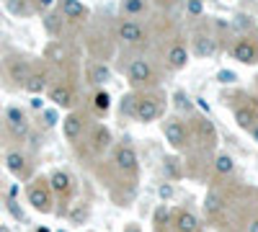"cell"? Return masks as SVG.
Instances as JSON below:
<instances>
[{
	"label": "cell",
	"mask_w": 258,
	"mask_h": 232,
	"mask_svg": "<svg viewBox=\"0 0 258 232\" xmlns=\"http://www.w3.org/2000/svg\"><path fill=\"white\" fill-rule=\"evenodd\" d=\"M186 11H188V16L199 18V16H204V3H199V0H188V3H186Z\"/></svg>",
	"instance_id": "cell-31"
},
{
	"label": "cell",
	"mask_w": 258,
	"mask_h": 232,
	"mask_svg": "<svg viewBox=\"0 0 258 232\" xmlns=\"http://www.w3.org/2000/svg\"><path fill=\"white\" fill-rule=\"evenodd\" d=\"M173 98H176V106H181V109H191V103H186V96H183V93H176Z\"/></svg>",
	"instance_id": "cell-37"
},
{
	"label": "cell",
	"mask_w": 258,
	"mask_h": 232,
	"mask_svg": "<svg viewBox=\"0 0 258 232\" xmlns=\"http://www.w3.org/2000/svg\"><path fill=\"white\" fill-rule=\"evenodd\" d=\"M248 232H258V217H255V219L248 224Z\"/></svg>",
	"instance_id": "cell-40"
},
{
	"label": "cell",
	"mask_w": 258,
	"mask_h": 232,
	"mask_svg": "<svg viewBox=\"0 0 258 232\" xmlns=\"http://www.w3.org/2000/svg\"><path fill=\"white\" fill-rule=\"evenodd\" d=\"M194 132H197V142L204 152H212L214 144H217V132H214V124L204 116L194 119Z\"/></svg>",
	"instance_id": "cell-9"
},
{
	"label": "cell",
	"mask_w": 258,
	"mask_h": 232,
	"mask_svg": "<svg viewBox=\"0 0 258 232\" xmlns=\"http://www.w3.org/2000/svg\"><path fill=\"white\" fill-rule=\"evenodd\" d=\"M59 16L64 21H85L88 18V8L80 0H59Z\"/></svg>",
	"instance_id": "cell-11"
},
{
	"label": "cell",
	"mask_w": 258,
	"mask_h": 232,
	"mask_svg": "<svg viewBox=\"0 0 258 232\" xmlns=\"http://www.w3.org/2000/svg\"><path fill=\"white\" fill-rule=\"evenodd\" d=\"M217 78H220V83H235V80H238V75H235V72H227V70H222Z\"/></svg>",
	"instance_id": "cell-35"
},
{
	"label": "cell",
	"mask_w": 258,
	"mask_h": 232,
	"mask_svg": "<svg viewBox=\"0 0 258 232\" xmlns=\"http://www.w3.org/2000/svg\"><path fill=\"white\" fill-rule=\"evenodd\" d=\"M6 165H8V171L13 176H18V178H24L29 173V160H26L24 152H18V150H13V152L6 155Z\"/></svg>",
	"instance_id": "cell-16"
},
{
	"label": "cell",
	"mask_w": 258,
	"mask_h": 232,
	"mask_svg": "<svg viewBox=\"0 0 258 232\" xmlns=\"http://www.w3.org/2000/svg\"><path fill=\"white\" fill-rule=\"evenodd\" d=\"M168 214H170V212H168V206H160L158 212H155V227H158V229H163V227H165Z\"/></svg>",
	"instance_id": "cell-32"
},
{
	"label": "cell",
	"mask_w": 258,
	"mask_h": 232,
	"mask_svg": "<svg viewBox=\"0 0 258 232\" xmlns=\"http://www.w3.org/2000/svg\"><path fill=\"white\" fill-rule=\"evenodd\" d=\"M49 101L54 103V106H59V109H70L75 103V91L70 86H64V83H59V86H54L49 91Z\"/></svg>",
	"instance_id": "cell-15"
},
{
	"label": "cell",
	"mask_w": 258,
	"mask_h": 232,
	"mask_svg": "<svg viewBox=\"0 0 258 232\" xmlns=\"http://www.w3.org/2000/svg\"><path fill=\"white\" fill-rule=\"evenodd\" d=\"M88 80L93 83V86H106V83L111 80V70H109V65H103V62H96V65H91V70H88Z\"/></svg>",
	"instance_id": "cell-20"
},
{
	"label": "cell",
	"mask_w": 258,
	"mask_h": 232,
	"mask_svg": "<svg viewBox=\"0 0 258 232\" xmlns=\"http://www.w3.org/2000/svg\"><path fill=\"white\" fill-rule=\"evenodd\" d=\"M116 39L121 41V44H126V47H140V44L147 41V31H145V26L140 24L137 18H124L121 24L116 26Z\"/></svg>",
	"instance_id": "cell-3"
},
{
	"label": "cell",
	"mask_w": 258,
	"mask_h": 232,
	"mask_svg": "<svg viewBox=\"0 0 258 232\" xmlns=\"http://www.w3.org/2000/svg\"><path fill=\"white\" fill-rule=\"evenodd\" d=\"M160 199L163 201H168V199H173V186H170V183H160Z\"/></svg>",
	"instance_id": "cell-34"
},
{
	"label": "cell",
	"mask_w": 258,
	"mask_h": 232,
	"mask_svg": "<svg viewBox=\"0 0 258 232\" xmlns=\"http://www.w3.org/2000/svg\"><path fill=\"white\" fill-rule=\"evenodd\" d=\"M248 134H250V137H253V142H258V124H255V126H253V129H248Z\"/></svg>",
	"instance_id": "cell-39"
},
{
	"label": "cell",
	"mask_w": 258,
	"mask_h": 232,
	"mask_svg": "<svg viewBox=\"0 0 258 232\" xmlns=\"http://www.w3.org/2000/svg\"><path fill=\"white\" fill-rule=\"evenodd\" d=\"M230 57L238 59L240 65H255L258 62V41H253L250 36H240L230 47Z\"/></svg>",
	"instance_id": "cell-7"
},
{
	"label": "cell",
	"mask_w": 258,
	"mask_h": 232,
	"mask_svg": "<svg viewBox=\"0 0 258 232\" xmlns=\"http://www.w3.org/2000/svg\"><path fill=\"white\" fill-rule=\"evenodd\" d=\"M47 86H49L47 70H34V72L29 75V80L24 83V88H26L29 93H34V96H39L41 91H47Z\"/></svg>",
	"instance_id": "cell-18"
},
{
	"label": "cell",
	"mask_w": 258,
	"mask_h": 232,
	"mask_svg": "<svg viewBox=\"0 0 258 232\" xmlns=\"http://www.w3.org/2000/svg\"><path fill=\"white\" fill-rule=\"evenodd\" d=\"M70 222H75V224H83L85 219H88V206L85 204H75L73 209H70Z\"/></svg>",
	"instance_id": "cell-27"
},
{
	"label": "cell",
	"mask_w": 258,
	"mask_h": 232,
	"mask_svg": "<svg viewBox=\"0 0 258 232\" xmlns=\"http://www.w3.org/2000/svg\"><path fill=\"white\" fill-rule=\"evenodd\" d=\"M47 57H54L57 62L64 57V49H62V44H57V41H54V44H49V49H47Z\"/></svg>",
	"instance_id": "cell-33"
},
{
	"label": "cell",
	"mask_w": 258,
	"mask_h": 232,
	"mask_svg": "<svg viewBox=\"0 0 258 232\" xmlns=\"http://www.w3.org/2000/svg\"><path fill=\"white\" fill-rule=\"evenodd\" d=\"M199 3H204V0H199Z\"/></svg>",
	"instance_id": "cell-42"
},
{
	"label": "cell",
	"mask_w": 258,
	"mask_h": 232,
	"mask_svg": "<svg viewBox=\"0 0 258 232\" xmlns=\"http://www.w3.org/2000/svg\"><path fill=\"white\" fill-rule=\"evenodd\" d=\"M93 106H96L98 111H109V106H111V96L106 93V91H98V93L93 96Z\"/></svg>",
	"instance_id": "cell-28"
},
{
	"label": "cell",
	"mask_w": 258,
	"mask_h": 232,
	"mask_svg": "<svg viewBox=\"0 0 258 232\" xmlns=\"http://www.w3.org/2000/svg\"><path fill=\"white\" fill-rule=\"evenodd\" d=\"M114 165H116V171L124 173V176H137L140 171V158H137V150L132 144H119L116 150H114Z\"/></svg>",
	"instance_id": "cell-5"
},
{
	"label": "cell",
	"mask_w": 258,
	"mask_h": 232,
	"mask_svg": "<svg viewBox=\"0 0 258 232\" xmlns=\"http://www.w3.org/2000/svg\"><path fill=\"white\" fill-rule=\"evenodd\" d=\"M121 11H124L129 18H135V16L145 13V0H124V3H121Z\"/></svg>",
	"instance_id": "cell-26"
},
{
	"label": "cell",
	"mask_w": 258,
	"mask_h": 232,
	"mask_svg": "<svg viewBox=\"0 0 258 232\" xmlns=\"http://www.w3.org/2000/svg\"><path fill=\"white\" fill-rule=\"evenodd\" d=\"M52 188H49V181H34L31 186H29V191H26V199H29V204L36 209V212H41V214H49L52 212Z\"/></svg>",
	"instance_id": "cell-2"
},
{
	"label": "cell",
	"mask_w": 258,
	"mask_h": 232,
	"mask_svg": "<svg viewBox=\"0 0 258 232\" xmlns=\"http://www.w3.org/2000/svg\"><path fill=\"white\" fill-rule=\"evenodd\" d=\"M124 232H142V229H140L137 224H126V227H124Z\"/></svg>",
	"instance_id": "cell-41"
},
{
	"label": "cell",
	"mask_w": 258,
	"mask_h": 232,
	"mask_svg": "<svg viewBox=\"0 0 258 232\" xmlns=\"http://www.w3.org/2000/svg\"><path fill=\"white\" fill-rule=\"evenodd\" d=\"M173 227H176V232H199V219L191 212H186V209H181V212H176Z\"/></svg>",
	"instance_id": "cell-19"
},
{
	"label": "cell",
	"mask_w": 258,
	"mask_h": 232,
	"mask_svg": "<svg viewBox=\"0 0 258 232\" xmlns=\"http://www.w3.org/2000/svg\"><path fill=\"white\" fill-rule=\"evenodd\" d=\"M6 124H8V129H11L16 137L29 134V121H26V116L21 114L18 109H11V111L6 114Z\"/></svg>",
	"instance_id": "cell-17"
},
{
	"label": "cell",
	"mask_w": 258,
	"mask_h": 232,
	"mask_svg": "<svg viewBox=\"0 0 258 232\" xmlns=\"http://www.w3.org/2000/svg\"><path fill=\"white\" fill-rule=\"evenodd\" d=\"M44 124H47V126H54V124H57V111H52V109L44 111Z\"/></svg>",
	"instance_id": "cell-36"
},
{
	"label": "cell",
	"mask_w": 258,
	"mask_h": 232,
	"mask_svg": "<svg viewBox=\"0 0 258 232\" xmlns=\"http://www.w3.org/2000/svg\"><path fill=\"white\" fill-rule=\"evenodd\" d=\"M121 111L137 119V96H135V93H132V96H124V103H121Z\"/></svg>",
	"instance_id": "cell-29"
},
{
	"label": "cell",
	"mask_w": 258,
	"mask_h": 232,
	"mask_svg": "<svg viewBox=\"0 0 258 232\" xmlns=\"http://www.w3.org/2000/svg\"><path fill=\"white\" fill-rule=\"evenodd\" d=\"M204 206H207V214H209V217H220V214L225 212V199H222L217 191H209Z\"/></svg>",
	"instance_id": "cell-22"
},
{
	"label": "cell",
	"mask_w": 258,
	"mask_h": 232,
	"mask_svg": "<svg viewBox=\"0 0 258 232\" xmlns=\"http://www.w3.org/2000/svg\"><path fill=\"white\" fill-rule=\"evenodd\" d=\"M8 8L13 11V13H18V16H26L31 8L26 6V0H8Z\"/></svg>",
	"instance_id": "cell-30"
},
{
	"label": "cell",
	"mask_w": 258,
	"mask_h": 232,
	"mask_svg": "<svg viewBox=\"0 0 258 232\" xmlns=\"http://www.w3.org/2000/svg\"><path fill=\"white\" fill-rule=\"evenodd\" d=\"M83 116L80 114H68L62 119V134H64V139L68 142H78L80 139V134H83Z\"/></svg>",
	"instance_id": "cell-13"
},
{
	"label": "cell",
	"mask_w": 258,
	"mask_h": 232,
	"mask_svg": "<svg viewBox=\"0 0 258 232\" xmlns=\"http://www.w3.org/2000/svg\"><path fill=\"white\" fill-rule=\"evenodd\" d=\"M188 57H191V52H188V47L183 44V41H173L165 52V65L170 70H183L188 65Z\"/></svg>",
	"instance_id": "cell-10"
},
{
	"label": "cell",
	"mask_w": 258,
	"mask_h": 232,
	"mask_svg": "<svg viewBox=\"0 0 258 232\" xmlns=\"http://www.w3.org/2000/svg\"><path fill=\"white\" fill-rule=\"evenodd\" d=\"M163 134L176 150H186L188 147V126L178 116H170L168 121H163Z\"/></svg>",
	"instance_id": "cell-6"
},
{
	"label": "cell",
	"mask_w": 258,
	"mask_h": 232,
	"mask_svg": "<svg viewBox=\"0 0 258 232\" xmlns=\"http://www.w3.org/2000/svg\"><path fill=\"white\" fill-rule=\"evenodd\" d=\"M49 188H52V194L62 196V199H68L73 194V178L70 173H64V171H54L49 176Z\"/></svg>",
	"instance_id": "cell-12"
},
{
	"label": "cell",
	"mask_w": 258,
	"mask_h": 232,
	"mask_svg": "<svg viewBox=\"0 0 258 232\" xmlns=\"http://www.w3.org/2000/svg\"><path fill=\"white\" fill-rule=\"evenodd\" d=\"M62 24H64V18H62L59 13H52V16L44 18V29H47L52 36H59V34H62Z\"/></svg>",
	"instance_id": "cell-25"
},
{
	"label": "cell",
	"mask_w": 258,
	"mask_h": 232,
	"mask_svg": "<svg viewBox=\"0 0 258 232\" xmlns=\"http://www.w3.org/2000/svg\"><path fill=\"white\" fill-rule=\"evenodd\" d=\"M165 114V103L160 96H137V121L150 124V121H158Z\"/></svg>",
	"instance_id": "cell-4"
},
{
	"label": "cell",
	"mask_w": 258,
	"mask_h": 232,
	"mask_svg": "<svg viewBox=\"0 0 258 232\" xmlns=\"http://www.w3.org/2000/svg\"><path fill=\"white\" fill-rule=\"evenodd\" d=\"M212 165H214V173H217V176H230L235 171V160L230 155H225V152H220L217 158H214Z\"/></svg>",
	"instance_id": "cell-23"
},
{
	"label": "cell",
	"mask_w": 258,
	"mask_h": 232,
	"mask_svg": "<svg viewBox=\"0 0 258 232\" xmlns=\"http://www.w3.org/2000/svg\"><path fill=\"white\" fill-rule=\"evenodd\" d=\"M34 6H36V8H41V11H44V8L54 6V0H34Z\"/></svg>",
	"instance_id": "cell-38"
},
{
	"label": "cell",
	"mask_w": 258,
	"mask_h": 232,
	"mask_svg": "<svg viewBox=\"0 0 258 232\" xmlns=\"http://www.w3.org/2000/svg\"><path fill=\"white\" fill-rule=\"evenodd\" d=\"M126 80H129V86H132V88L153 86V83H155V70H153V65H150L145 57H137V59L129 62V67H126Z\"/></svg>",
	"instance_id": "cell-1"
},
{
	"label": "cell",
	"mask_w": 258,
	"mask_h": 232,
	"mask_svg": "<svg viewBox=\"0 0 258 232\" xmlns=\"http://www.w3.org/2000/svg\"><path fill=\"white\" fill-rule=\"evenodd\" d=\"M163 173L170 178V181H178L183 173H181V160L178 158H168L165 165H163Z\"/></svg>",
	"instance_id": "cell-24"
},
{
	"label": "cell",
	"mask_w": 258,
	"mask_h": 232,
	"mask_svg": "<svg viewBox=\"0 0 258 232\" xmlns=\"http://www.w3.org/2000/svg\"><path fill=\"white\" fill-rule=\"evenodd\" d=\"M111 142H114V137L109 132V126H96V129L91 132V150L96 155H103L111 147Z\"/></svg>",
	"instance_id": "cell-14"
},
{
	"label": "cell",
	"mask_w": 258,
	"mask_h": 232,
	"mask_svg": "<svg viewBox=\"0 0 258 232\" xmlns=\"http://www.w3.org/2000/svg\"><path fill=\"white\" fill-rule=\"evenodd\" d=\"M31 72H34V70L29 67L26 59H13V62H11V78H13L16 83H26Z\"/></svg>",
	"instance_id": "cell-21"
},
{
	"label": "cell",
	"mask_w": 258,
	"mask_h": 232,
	"mask_svg": "<svg viewBox=\"0 0 258 232\" xmlns=\"http://www.w3.org/2000/svg\"><path fill=\"white\" fill-rule=\"evenodd\" d=\"M191 54L199 57V59H207V57L217 54V39H214V34L199 29L197 34L191 36Z\"/></svg>",
	"instance_id": "cell-8"
}]
</instances>
